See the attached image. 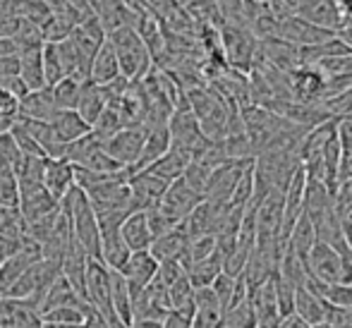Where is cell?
<instances>
[{
    "label": "cell",
    "instance_id": "obj_1",
    "mask_svg": "<svg viewBox=\"0 0 352 328\" xmlns=\"http://www.w3.org/2000/svg\"><path fill=\"white\" fill-rule=\"evenodd\" d=\"M307 276L319 283H352V250L348 245L314 242L305 259Z\"/></svg>",
    "mask_w": 352,
    "mask_h": 328
},
{
    "label": "cell",
    "instance_id": "obj_2",
    "mask_svg": "<svg viewBox=\"0 0 352 328\" xmlns=\"http://www.w3.org/2000/svg\"><path fill=\"white\" fill-rule=\"evenodd\" d=\"M111 43L113 53L118 58V65H120V74L130 82H140L146 77L153 67V58L148 53V48L144 46L142 36L137 34L135 27H120L113 29L106 39Z\"/></svg>",
    "mask_w": 352,
    "mask_h": 328
},
{
    "label": "cell",
    "instance_id": "obj_3",
    "mask_svg": "<svg viewBox=\"0 0 352 328\" xmlns=\"http://www.w3.org/2000/svg\"><path fill=\"white\" fill-rule=\"evenodd\" d=\"M223 56L237 72H250L256 58V39L250 29H242V22H223L218 29Z\"/></svg>",
    "mask_w": 352,
    "mask_h": 328
},
{
    "label": "cell",
    "instance_id": "obj_4",
    "mask_svg": "<svg viewBox=\"0 0 352 328\" xmlns=\"http://www.w3.org/2000/svg\"><path fill=\"white\" fill-rule=\"evenodd\" d=\"M168 132H170V146L177 151H185L187 156L195 161L206 146H209L211 139L204 137L199 122H197L195 113L190 111V106L175 108L168 120Z\"/></svg>",
    "mask_w": 352,
    "mask_h": 328
},
{
    "label": "cell",
    "instance_id": "obj_5",
    "mask_svg": "<svg viewBox=\"0 0 352 328\" xmlns=\"http://www.w3.org/2000/svg\"><path fill=\"white\" fill-rule=\"evenodd\" d=\"M144 139H146V127H120L111 137L103 139V151L122 168H135L142 156Z\"/></svg>",
    "mask_w": 352,
    "mask_h": 328
},
{
    "label": "cell",
    "instance_id": "obj_6",
    "mask_svg": "<svg viewBox=\"0 0 352 328\" xmlns=\"http://www.w3.org/2000/svg\"><path fill=\"white\" fill-rule=\"evenodd\" d=\"M250 163L252 161H226L213 168L209 182H206V190H204L206 201L213 204V206H228L237 182H240L242 173H245V168L250 166Z\"/></svg>",
    "mask_w": 352,
    "mask_h": 328
},
{
    "label": "cell",
    "instance_id": "obj_7",
    "mask_svg": "<svg viewBox=\"0 0 352 328\" xmlns=\"http://www.w3.org/2000/svg\"><path fill=\"white\" fill-rule=\"evenodd\" d=\"M201 201H204V197H201L199 192L192 190L182 177H177V180H173L170 185H168L166 195L161 197L158 211H161L163 216L170 218L175 226H180V223L195 211L197 204H201Z\"/></svg>",
    "mask_w": 352,
    "mask_h": 328
},
{
    "label": "cell",
    "instance_id": "obj_8",
    "mask_svg": "<svg viewBox=\"0 0 352 328\" xmlns=\"http://www.w3.org/2000/svg\"><path fill=\"white\" fill-rule=\"evenodd\" d=\"M168 185L170 182L161 180L153 173L140 171L130 177V201L135 211H148V208H156L161 197L166 195Z\"/></svg>",
    "mask_w": 352,
    "mask_h": 328
},
{
    "label": "cell",
    "instance_id": "obj_9",
    "mask_svg": "<svg viewBox=\"0 0 352 328\" xmlns=\"http://www.w3.org/2000/svg\"><path fill=\"white\" fill-rule=\"evenodd\" d=\"M77 185V168L65 158H46L43 163V190L60 201Z\"/></svg>",
    "mask_w": 352,
    "mask_h": 328
},
{
    "label": "cell",
    "instance_id": "obj_10",
    "mask_svg": "<svg viewBox=\"0 0 352 328\" xmlns=\"http://www.w3.org/2000/svg\"><path fill=\"white\" fill-rule=\"evenodd\" d=\"M156 271H158V261L153 259L151 252L146 250V252H132L130 259L125 261V266H122L118 273L127 281V287H130V292H132V300H135L144 287L153 281Z\"/></svg>",
    "mask_w": 352,
    "mask_h": 328
},
{
    "label": "cell",
    "instance_id": "obj_11",
    "mask_svg": "<svg viewBox=\"0 0 352 328\" xmlns=\"http://www.w3.org/2000/svg\"><path fill=\"white\" fill-rule=\"evenodd\" d=\"M250 302H252V307H254L256 324L264 328H278L280 314H278V302H276L274 278L261 283L259 287H254V290L250 292Z\"/></svg>",
    "mask_w": 352,
    "mask_h": 328
},
{
    "label": "cell",
    "instance_id": "obj_12",
    "mask_svg": "<svg viewBox=\"0 0 352 328\" xmlns=\"http://www.w3.org/2000/svg\"><path fill=\"white\" fill-rule=\"evenodd\" d=\"M297 14L305 17L307 22L316 24V27L326 29V32H336L345 19V14L340 12L336 0H309V3H302Z\"/></svg>",
    "mask_w": 352,
    "mask_h": 328
},
{
    "label": "cell",
    "instance_id": "obj_13",
    "mask_svg": "<svg viewBox=\"0 0 352 328\" xmlns=\"http://www.w3.org/2000/svg\"><path fill=\"white\" fill-rule=\"evenodd\" d=\"M101 230V261L111 271H120L132 252L127 250L125 240L120 235V226H103Z\"/></svg>",
    "mask_w": 352,
    "mask_h": 328
},
{
    "label": "cell",
    "instance_id": "obj_14",
    "mask_svg": "<svg viewBox=\"0 0 352 328\" xmlns=\"http://www.w3.org/2000/svg\"><path fill=\"white\" fill-rule=\"evenodd\" d=\"M192 328H223V309L211 287L195 290V316Z\"/></svg>",
    "mask_w": 352,
    "mask_h": 328
},
{
    "label": "cell",
    "instance_id": "obj_15",
    "mask_svg": "<svg viewBox=\"0 0 352 328\" xmlns=\"http://www.w3.org/2000/svg\"><path fill=\"white\" fill-rule=\"evenodd\" d=\"M120 235L130 252H146L153 242V235L146 223V211H132L120 223Z\"/></svg>",
    "mask_w": 352,
    "mask_h": 328
},
{
    "label": "cell",
    "instance_id": "obj_16",
    "mask_svg": "<svg viewBox=\"0 0 352 328\" xmlns=\"http://www.w3.org/2000/svg\"><path fill=\"white\" fill-rule=\"evenodd\" d=\"M41 46H27L17 51V61H19V74L22 84L29 91H36V89L46 87V79H43V65H41Z\"/></svg>",
    "mask_w": 352,
    "mask_h": 328
},
{
    "label": "cell",
    "instance_id": "obj_17",
    "mask_svg": "<svg viewBox=\"0 0 352 328\" xmlns=\"http://www.w3.org/2000/svg\"><path fill=\"white\" fill-rule=\"evenodd\" d=\"M58 108L51 96V89L43 87L36 91H29L27 96L19 101V118H29V120H41L51 122L56 118Z\"/></svg>",
    "mask_w": 352,
    "mask_h": 328
},
{
    "label": "cell",
    "instance_id": "obj_18",
    "mask_svg": "<svg viewBox=\"0 0 352 328\" xmlns=\"http://www.w3.org/2000/svg\"><path fill=\"white\" fill-rule=\"evenodd\" d=\"M168 149H170V132H168V125L146 127V139H144L142 156H140V161H137V166L132 168V173H140L144 168L151 166V163H156Z\"/></svg>",
    "mask_w": 352,
    "mask_h": 328
},
{
    "label": "cell",
    "instance_id": "obj_19",
    "mask_svg": "<svg viewBox=\"0 0 352 328\" xmlns=\"http://www.w3.org/2000/svg\"><path fill=\"white\" fill-rule=\"evenodd\" d=\"M190 242V237L185 235L180 226H175L173 230H168L166 235L156 237L148 247L151 256L156 259L158 263L161 261H182V254H185V247Z\"/></svg>",
    "mask_w": 352,
    "mask_h": 328
},
{
    "label": "cell",
    "instance_id": "obj_20",
    "mask_svg": "<svg viewBox=\"0 0 352 328\" xmlns=\"http://www.w3.org/2000/svg\"><path fill=\"white\" fill-rule=\"evenodd\" d=\"M120 74V65H118V58L113 53L111 43H103L91 58V65H89V82L98 84V87H106V84L116 82Z\"/></svg>",
    "mask_w": 352,
    "mask_h": 328
},
{
    "label": "cell",
    "instance_id": "obj_21",
    "mask_svg": "<svg viewBox=\"0 0 352 328\" xmlns=\"http://www.w3.org/2000/svg\"><path fill=\"white\" fill-rule=\"evenodd\" d=\"M106 106H108L106 89L98 87V84H94V82H84L82 94H79V101H77V108H74V111L79 113V118L94 127V122L101 118V113L106 111Z\"/></svg>",
    "mask_w": 352,
    "mask_h": 328
},
{
    "label": "cell",
    "instance_id": "obj_22",
    "mask_svg": "<svg viewBox=\"0 0 352 328\" xmlns=\"http://www.w3.org/2000/svg\"><path fill=\"white\" fill-rule=\"evenodd\" d=\"M56 307H89L87 302L74 292V287L65 281L63 273L51 283V287H48L46 295H43L41 307H38V316H41L43 311L56 309Z\"/></svg>",
    "mask_w": 352,
    "mask_h": 328
},
{
    "label": "cell",
    "instance_id": "obj_23",
    "mask_svg": "<svg viewBox=\"0 0 352 328\" xmlns=\"http://www.w3.org/2000/svg\"><path fill=\"white\" fill-rule=\"evenodd\" d=\"M48 125L53 127V134L58 137V142L65 144V146L91 132V125L84 122L77 111H58L56 118H53Z\"/></svg>",
    "mask_w": 352,
    "mask_h": 328
},
{
    "label": "cell",
    "instance_id": "obj_24",
    "mask_svg": "<svg viewBox=\"0 0 352 328\" xmlns=\"http://www.w3.org/2000/svg\"><path fill=\"white\" fill-rule=\"evenodd\" d=\"M185 273H187V278H190V283H192V287H195V290H201V287H211V283L223 273L221 254H218V252H213V254H209L206 259L187 263Z\"/></svg>",
    "mask_w": 352,
    "mask_h": 328
},
{
    "label": "cell",
    "instance_id": "obj_25",
    "mask_svg": "<svg viewBox=\"0 0 352 328\" xmlns=\"http://www.w3.org/2000/svg\"><path fill=\"white\" fill-rule=\"evenodd\" d=\"M190 163H192V158L187 156L185 151H177V149L170 146L156 163H151V166L144 168V171L153 173V175L166 182H173V180H177V177H182V173H185V168L190 166Z\"/></svg>",
    "mask_w": 352,
    "mask_h": 328
},
{
    "label": "cell",
    "instance_id": "obj_26",
    "mask_svg": "<svg viewBox=\"0 0 352 328\" xmlns=\"http://www.w3.org/2000/svg\"><path fill=\"white\" fill-rule=\"evenodd\" d=\"M295 314L302 316L307 324L316 326L326 319V302L316 292H311L307 285H300L295 292Z\"/></svg>",
    "mask_w": 352,
    "mask_h": 328
},
{
    "label": "cell",
    "instance_id": "obj_27",
    "mask_svg": "<svg viewBox=\"0 0 352 328\" xmlns=\"http://www.w3.org/2000/svg\"><path fill=\"white\" fill-rule=\"evenodd\" d=\"M111 305L118 321L125 328L132 326V292L127 281L118 271H111Z\"/></svg>",
    "mask_w": 352,
    "mask_h": 328
},
{
    "label": "cell",
    "instance_id": "obj_28",
    "mask_svg": "<svg viewBox=\"0 0 352 328\" xmlns=\"http://www.w3.org/2000/svg\"><path fill=\"white\" fill-rule=\"evenodd\" d=\"M91 307H56L51 311H43L41 324L53 326H84L87 316L91 314Z\"/></svg>",
    "mask_w": 352,
    "mask_h": 328
},
{
    "label": "cell",
    "instance_id": "obj_29",
    "mask_svg": "<svg viewBox=\"0 0 352 328\" xmlns=\"http://www.w3.org/2000/svg\"><path fill=\"white\" fill-rule=\"evenodd\" d=\"M256 314L254 307H252L250 297L230 305L223 311V328H256Z\"/></svg>",
    "mask_w": 352,
    "mask_h": 328
},
{
    "label": "cell",
    "instance_id": "obj_30",
    "mask_svg": "<svg viewBox=\"0 0 352 328\" xmlns=\"http://www.w3.org/2000/svg\"><path fill=\"white\" fill-rule=\"evenodd\" d=\"M82 84L84 82H77V79H72V77H65L58 84H53V87H48L51 89V96H53V101H56L58 111H74V108H77L79 94H82Z\"/></svg>",
    "mask_w": 352,
    "mask_h": 328
},
{
    "label": "cell",
    "instance_id": "obj_31",
    "mask_svg": "<svg viewBox=\"0 0 352 328\" xmlns=\"http://www.w3.org/2000/svg\"><path fill=\"white\" fill-rule=\"evenodd\" d=\"M41 65H43V79H46V87H53V84H58L60 79H65V67H63L60 53H58V43L43 41Z\"/></svg>",
    "mask_w": 352,
    "mask_h": 328
},
{
    "label": "cell",
    "instance_id": "obj_32",
    "mask_svg": "<svg viewBox=\"0 0 352 328\" xmlns=\"http://www.w3.org/2000/svg\"><path fill=\"white\" fill-rule=\"evenodd\" d=\"M168 302H170V311L195 309V287H192L187 273L168 285Z\"/></svg>",
    "mask_w": 352,
    "mask_h": 328
},
{
    "label": "cell",
    "instance_id": "obj_33",
    "mask_svg": "<svg viewBox=\"0 0 352 328\" xmlns=\"http://www.w3.org/2000/svg\"><path fill=\"white\" fill-rule=\"evenodd\" d=\"M19 120V98L5 87H0V134L10 132Z\"/></svg>",
    "mask_w": 352,
    "mask_h": 328
},
{
    "label": "cell",
    "instance_id": "obj_34",
    "mask_svg": "<svg viewBox=\"0 0 352 328\" xmlns=\"http://www.w3.org/2000/svg\"><path fill=\"white\" fill-rule=\"evenodd\" d=\"M19 206V187L17 175L10 168H0V208Z\"/></svg>",
    "mask_w": 352,
    "mask_h": 328
},
{
    "label": "cell",
    "instance_id": "obj_35",
    "mask_svg": "<svg viewBox=\"0 0 352 328\" xmlns=\"http://www.w3.org/2000/svg\"><path fill=\"white\" fill-rule=\"evenodd\" d=\"M24 153L19 151L17 142L12 139L10 132L0 134V168H10V171H17V166L22 163Z\"/></svg>",
    "mask_w": 352,
    "mask_h": 328
},
{
    "label": "cell",
    "instance_id": "obj_36",
    "mask_svg": "<svg viewBox=\"0 0 352 328\" xmlns=\"http://www.w3.org/2000/svg\"><path fill=\"white\" fill-rule=\"evenodd\" d=\"M235 285H237V278L228 276V273H221V276L211 283V290H213V295H216L223 311H226V307L230 305L232 295H235Z\"/></svg>",
    "mask_w": 352,
    "mask_h": 328
},
{
    "label": "cell",
    "instance_id": "obj_37",
    "mask_svg": "<svg viewBox=\"0 0 352 328\" xmlns=\"http://www.w3.org/2000/svg\"><path fill=\"white\" fill-rule=\"evenodd\" d=\"M146 223H148V230H151L153 240H156V237H161V235H166L168 230H173V228H175V223H173L168 216H163V213L158 211V206L148 208V211H146Z\"/></svg>",
    "mask_w": 352,
    "mask_h": 328
},
{
    "label": "cell",
    "instance_id": "obj_38",
    "mask_svg": "<svg viewBox=\"0 0 352 328\" xmlns=\"http://www.w3.org/2000/svg\"><path fill=\"white\" fill-rule=\"evenodd\" d=\"M333 208L338 213V218H343L345 213L352 211V180H345L336 187L333 192Z\"/></svg>",
    "mask_w": 352,
    "mask_h": 328
},
{
    "label": "cell",
    "instance_id": "obj_39",
    "mask_svg": "<svg viewBox=\"0 0 352 328\" xmlns=\"http://www.w3.org/2000/svg\"><path fill=\"white\" fill-rule=\"evenodd\" d=\"M326 324L333 328H352V311L343 309V307H331L326 305Z\"/></svg>",
    "mask_w": 352,
    "mask_h": 328
},
{
    "label": "cell",
    "instance_id": "obj_40",
    "mask_svg": "<svg viewBox=\"0 0 352 328\" xmlns=\"http://www.w3.org/2000/svg\"><path fill=\"white\" fill-rule=\"evenodd\" d=\"M192 316H195V309L168 311V316L163 319V328H192Z\"/></svg>",
    "mask_w": 352,
    "mask_h": 328
},
{
    "label": "cell",
    "instance_id": "obj_41",
    "mask_svg": "<svg viewBox=\"0 0 352 328\" xmlns=\"http://www.w3.org/2000/svg\"><path fill=\"white\" fill-rule=\"evenodd\" d=\"M345 180H352V151H343L340 149L338 168H336V187Z\"/></svg>",
    "mask_w": 352,
    "mask_h": 328
},
{
    "label": "cell",
    "instance_id": "obj_42",
    "mask_svg": "<svg viewBox=\"0 0 352 328\" xmlns=\"http://www.w3.org/2000/svg\"><path fill=\"white\" fill-rule=\"evenodd\" d=\"M19 245H22V240H12V237L0 235V263L8 261L10 256H12L14 252L19 250Z\"/></svg>",
    "mask_w": 352,
    "mask_h": 328
},
{
    "label": "cell",
    "instance_id": "obj_43",
    "mask_svg": "<svg viewBox=\"0 0 352 328\" xmlns=\"http://www.w3.org/2000/svg\"><path fill=\"white\" fill-rule=\"evenodd\" d=\"M278 328H311V324H307V321L302 319V316H297L295 311H292V314L283 316Z\"/></svg>",
    "mask_w": 352,
    "mask_h": 328
},
{
    "label": "cell",
    "instance_id": "obj_44",
    "mask_svg": "<svg viewBox=\"0 0 352 328\" xmlns=\"http://www.w3.org/2000/svg\"><path fill=\"white\" fill-rule=\"evenodd\" d=\"M130 328H163V321H156V319H137V321H132Z\"/></svg>",
    "mask_w": 352,
    "mask_h": 328
},
{
    "label": "cell",
    "instance_id": "obj_45",
    "mask_svg": "<svg viewBox=\"0 0 352 328\" xmlns=\"http://www.w3.org/2000/svg\"><path fill=\"white\" fill-rule=\"evenodd\" d=\"M311 328H333V326H331V324H326V321H324V324H316V326H311Z\"/></svg>",
    "mask_w": 352,
    "mask_h": 328
},
{
    "label": "cell",
    "instance_id": "obj_46",
    "mask_svg": "<svg viewBox=\"0 0 352 328\" xmlns=\"http://www.w3.org/2000/svg\"><path fill=\"white\" fill-rule=\"evenodd\" d=\"M256 328H264V326H256Z\"/></svg>",
    "mask_w": 352,
    "mask_h": 328
}]
</instances>
